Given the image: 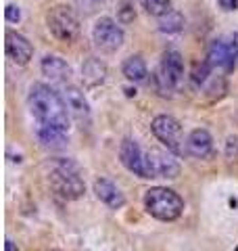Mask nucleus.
Wrapping results in <instances>:
<instances>
[{
  "mask_svg": "<svg viewBox=\"0 0 238 251\" xmlns=\"http://www.w3.org/2000/svg\"><path fill=\"white\" fill-rule=\"evenodd\" d=\"M27 103H29V109L38 120V124L57 126V128L69 130L71 113H69V107L65 103V97H61L50 84L36 82L29 88Z\"/></svg>",
  "mask_w": 238,
  "mask_h": 251,
  "instance_id": "obj_1",
  "label": "nucleus"
},
{
  "mask_svg": "<svg viewBox=\"0 0 238 251\" xmlns=\"http://www.w3.org/2000/svg\"><path fill=\"white\" fill-rule=\"evenodd\" d=\"M48 182L52 191L65 201H77L86 193V182L79 176V166L73 159H65V157L50 161Z\"/></svg>",
  "mask_w": 238,
  "mask_h": 251,
  "instance_id": "obj_2",
  "label": "nucleus"
},
{
  "mask_svg": "<svg viewBox=\"0 0 238 251\" xmlns=\"http://www.w3.org/2000/svg\"><path fill=\"white\" fill-rule=\"evenodd\" d=\"M144 209L159 222H173L184 214V199L167 186H153L144 193Z\"/></svg>",
  "mask_w": 238,
  "mask_h": 251,
  "instance_id": "obj_3",
  "label": "nucleus"
},
{
  "mask_svg": "<svg viewBox=\"0 0 238 251\" xmlns=\"http://www.w3.org/2000/svg\"><path fill=\"white\" fill-rule=\"evenodd\" d=\"M46 25H48V31L59 42H67V44H73L79 38V34H82L79 17L69 4L52 6L46 13Z\"/></svg>",
  "mask_w": 238,
  "mask_h": 251,
  "instance_id": "obj_4",
  "label": "nucleus"
},
{
  "mask_svg": "<svg viewBox=\"0 0 238 251\" xmlns=\"http://www.w3.org/2000/svg\"><path fill=\"white\" fill-rule=\"evenodd\" d=\"M182 80H184V57L176 49H169L163 52V59L159 63L157 69V90L163 97H171L173 92L180 88Z\"/></svg>",
  "mask_w": 238,
  "mask_h": 251,
  "instance_id": "obj_5",
  "label": "nucleus"
},
{
  "mask_svg": "<svg viewBox=\"0 0 238 251\" xmlns=\"http://www.w3.org/2000/svg\"><path fill=\"white\" fill-rule=\"evenodd\" d=\"M150 132L163 147H167V151L173 155H186V138L182 132V124L173 115L161 113L153 117L150 122Z\"/></svg>",
  "mask_w": 238,
  "mask_h": 251,
  "instance_id": "obj_6",
  "label": "nucleus"
},
{
  "mask_svg": "<svg viewBox=\"0 0 238 251\" xmlns=\"http://www.w3.org/2000/svg\"><path fill=\"white\" fill-rule=\"evenodd\" d=\"M205 61L211 65L213 72L232 74L238 65V40L236 38H226V36L213 40L207 49Z\"/></svg>",
  "mask_w": 238,
  "mask_h": 251,
  "instance_id": "obj_7",
  "label": "nucleus"
},
{
  "mask_svg": "<svg viewBox=\"0 0 238 251\" xmlns=\"http://www.w3.org/2000/svg\"><path fill=\"white\" fill-rule=\"evenodd\" d=\"M92 40L100 52H107V54L117 52L125 42L121 23L115 21L113 17L96 19V23H94V27H92Z\"/></svg>",
  "mask_w": 238,
  "mask_h": 251,
  "instance_id": "obj_8",
  "label": "nucleus"
},
{
  "mask_svg": "<svg viewBox=\"0 0 238 251\" xmlns=\"http://www.w3.org/2000/svg\"><path fill=\"white\" fill-rule=\"evenodd\" d=\"M144 168H146V178L176 180L182 172L176 155L171 151H163V149H148L144 153Z\"/></svg>",
  "mask_w": 238,
  "mask_h": 251,
  "instance_id": "obj_9",
  "label": "nucleus"
},
{
  "mask_svg": "<svg viewBox=\"0 0 238 251\" xmlns=\"http://www.w3.org/2000/svg\"><path fill=\"white\" fill-rule=\"evenodd\" d=\"M4 52L15 65H27L34 57V46L23 34L15 29L4 31Z\"/></svg>",
  "mask_w": 238,
  "mask_h": 251,
  "instance_id": "obj_10",
  "label": "nucleus"
},
{
  "mask_svg": "<svg viewBox=\"0 0 238 251\" xmlns=\"http://www.w3.org/2000/svg\"><path fill=\"white\" fill-rule=\"evenodd\" d=\"M119 161L123 163V168L132 172L138 178H146V168H144V151L134 138H123V143L119 145Z\"/></svg>",
  "mask_w": 238,
  "mask_h": 251,
  "instance_id": "obj_11",
  "label": "nucleus"
},
{
  "mask_svg": "<svg viewBox=\"0 0 238 251\" xmlns=\"http://www.w3.org/2000/svg\"><path fill=\"white\" fill-rule=\"evenodd\" d=\"M186 155L194 157V159H207L213 155V136L209 130L194 128L186 136Z\"/></svg>",
  "mask_w": 238,
  "mask_h": 251,
  "instance_id": "obj_12",
  "label": "nucleus"
},
{
  "mask_svg": "<svg viewBox=\"0 0 238 251\" xmlns=\"http://www.w3.org/2000/svg\"><path fill=\"white\" fill-rule=\"evenodd\" d=\"M40 72H42V75L48 77L50 82L67 84L71 80V65L63 57H59V54H46L40 61Z\"/></svg>",
  "mask_w": 238,
  "mask_h": 251,
  "instance_id": "obj_13",
  "label": "nucleus"
},
{
  "mask_svg": "<svg viewBox=\"0 0 238 251\" xmlns=\"http://www.w3.org/2000/svg\"><path fill=\"white\" fill-rule=\"evenodd\" d=\"M94 195L111 209H121L125 205V195L121 193V188L107 178L94 180Z\"/></svg>",
  "mask_w": 238,
  "mask_h": 251,
  "instance_id": "obj_14",
  "label": "nucleus"
},
{
  "mask_svg": "<svg viewBox=\"0 0 238 251\" xmlns=\"http://www.w3.org/2000/svg\"><path fill=\"white\" fill-rule=\"evenodd\" d=\"M65 103L69 107V113L75 117L77 122L82 124H88L90 122V103L88 99H86V94L82 88H77V86H67L65 88Z\"/></svg>",
  "mask_w": 238,
  "mask_h": 251,
  "instance_id": "obj_15",
  "label": "nucleus"
},
{
  "mask_svg": "<svg viewBox=\"0 0 238 251\" xmlns=\"http://www.w3.org/2000/svg\"><path fill=\"white\" fill-rule=\"evenodd\" d=\"M38 138H40V143H42V147L59 151V149H65L69 143V130L57 128V126L38 124Z\"/></svg>",
  "mask_w": 238,
  "mask_h": 251,
  "instance_id": "obj_16",
  "label": "nucleus"
},
{
  "mask_svg": "<svg viewBox=\"0 0 238 251\" xmlns=\"http://www.w3.org/2000/svg\"><path fill=\"white\" fill-rule=\"evenodd\" d=\"M109 75V69L105 65V61H100L96 57H90L84 61L82 65V80H84V86L88 88H94V86H100L102 82L107 80Z\"/></svg>",
  "mask_w": 238,
  "mask_h": 251,
  "instance_id": "obj_17",
  "label": "nucleus"
},
{
  "mask_svg": "<svg viewBox=\"0 0 238 251\" xmlns=\"http://www.w3.org/2000/svg\"><path fill=\"white\" fill-rule=\"evenodd\" d=\"M121 74L125 75V80L132 82V84H142V82L148 80V67L140 54H132V57H128L123 61Z\"/></svg>",
  "mask_w": 238,
  "mask_h": 251,
  "instance_id": "obj_18",
  "label": "nucleus"
},
{
  "mask_svg": "<svg viewBox=\"0 0 238 251\" xmlns=\"http://www.w3.org/2000/svg\"><path fill=\"white\" fill-rule=\"evenodd\" d=\"M157 25H159V31H163V34H178L184 27V15L176 9H169L161 17H157Z\"/></svg>",
  "mask_w": 238,
  "mask_h": 251,
  "instance_id": "obj_19",
  "label": "nucleus"
},
{
  "mask_svg": "<svg viewBox=\"0 0 238 251\" xmlns=\"http://www.w3.org/2000/svg\"><path fill=\"white\" fill-rule=\"evenodd\" d=\"M169 2L171 0H140L142 9H144L148 15H153V17H161L163 13H167Z\"/></svg>",
  "mask_w": 238,
  "mask_h": 251,
  "instance_id": "obj_20",
  "label": "nucleus"
},
{
  "mask_svg": "<svg viewBox=\"0 0 238 251\" xmlns=\"http://www.w3.org/2000/svg\"><path fill=\"white\" fill-rule=\"evenodd\" d=\"M134 19H136V11H134L130 4H123L121 9H119V19H117V21L125 25V23H132Z\"/></svg>",
  "mask_w": 238,
  "mask_h": 251,
  "instance_id": "obj_21",
  "label": "nucleus"
},
{
  "mask_svg": "<svg viewBox=\"0 0 238 251\" xmlns=\"http://www.w3.org/2000/svg\"><path fill=\"white\" fill-rule=\"evenodd\" d=\"M4 19L9 21V23H19L21 21V11H19V6L17 4H9L4 9Z\"/></svg>",
  "mask_w": 238,
  "mask_h": 251,
  "instance_id": "obj_22",
  "label": "nucleus"
},
{
  "mask_svg": "<svg viewBox=\"0 0 238 251\" xmlns=\"http://www.w3.org/2000/svg\"><path fill=\"white\" fill-rule=\"evenodd\" d=\"M219 9L224 11H236L238 9V0H217Z\"/></svg>",
  "mask_w": 238,
  "mask_h": 251,
  "instance_id": "obj_23",
  "label": "nucleus"
},
{
  "mask_svg": "<svg viewBox=\"0 0 238 251\" xmlns=\"http://www.w3.org/2000/svg\"><path fill=\"white\" fill-rule=\"evenodd\" d=\"M4 251H19V249H17V245H15V243L9 239V241H6V245H4Z\"/></svg>",
  "mask_w": 238,
  "mask_h": 251,
  "instance_id": "obj_24",
  "label": "nucleus"
},
{
  "mask_svg": "<svg viewBox=\"0 0 238 251\" xmlns=\"http://www.w3.org/2000/svg\"><path fill=\"white\" fill-rule=\"evenodd\" d=\"M94 2H102V0H94Z\"/></svg>",
  "mask_w": 238,
  "mask_h": 251,
  "instance_id": "obj_25",
  "label": "nucleus"
}]
</instances>
